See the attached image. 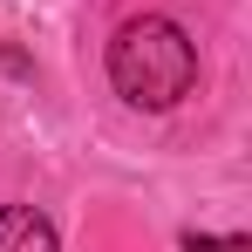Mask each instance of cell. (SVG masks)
Wrapping results in <instances>:
<instances>
[{"label": "cell", "instance_id": "obj_1", "mask_svg": "<svg viewBox=\"0 0 252 252\" xmlns=\"http://www.w3.org/2000/svg\"><path fill=\"white\" fill-rule=\"evenodd\" d=\"M109 82L129 109H170L198 82V41L164 14H136L109 41Z\"/></svg>", "mask_w": 252, "mask_h": 252}, {"label": "cell", "instance_id": "obj_3", "mask_svg": "<svg viewBox=\"0 0 252 252\" xmlns=\"http://www.w3.org/2000/svg\"><path fill=\"white\" fill-rule=\"evenodd\" d=\"M184 252H252V239H205V232H191Z\"/></svg>", "mask_w": 252, "mask_h": 252}, {"label": "cell", "instance_id": "obj_2", "mask_svg": "<svg viewBox=\"0 0 252 252\" xmlns=\"http://www.w3.org/2000/svg\"><path fill=\"white\" fill-rule=\"evenodd\" d=\"M0 252H62V239L34 205H0Z\"/></svg>", "mask_w": 252, "mask_h": 252}]
</instances>
